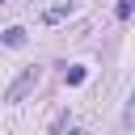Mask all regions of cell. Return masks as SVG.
I'll return each mask as SVG.
<instances>
[{"mask_svg":"<svg viewBox=\"0 0 135 135\" xmlns=\"http://www.w3.org/2000/svg\"><path fill=\"white\" fill-rule=\"evenodd\" d=\"M72 13H76V4H72V0H55V4H46V8H42V25H63Z\"/></svg>","mask_w":135,"mask_h":135,"instance_id":"obj_2","label":"cell"},{"mask_svg":"<svg viewBox=\"0 0 135 135\" xmlns=\"http://www.w3.org/2000/svg\"><path fill=\"white\" fill-rule=\"evenodd\" d=\"M114 13H118V21H127V17H131V0H118V4H114Z\"/></svg>","mask_w":135,"mask_h":135,"instance_id":"obj_5","label":"cell"},{"mask_svg":"<svg viewBox=\"0 0 135 135\" xmlns=\"http://www.w3.org/2000/svg\"><path fill=\"white\" fill-rule=\"evenodd\" d=\"M30 4H34V0H30Z\"/></svg>","mask_w":135,"mask_h":135,"instance_id":"obj_8","label":"cell"},{"mask_svg":"<svg viewBox=\"0 0 135 135\" xmlns=\"http://www.w3.org/2000/svg\"><path fill=\"white\" fill-rule=\"evenodd\" d=\"M38 76H42L38 68H21V72H17V80L4 89V101H25V97L34 93V84H38Z\"/></svg>","mask_w":135,"mask_h":135,"instance_id":"obj_1","label":"cell"},{"mask_svg":"<svg viewBox=\"0 0 135 135\" xmlns=\"http://www.w3.org/2000/svg\"><path fill=\"white\" fill-rule=\"evenodd\" d=\"M63 135H89V131H84V127H72V131H63Z\"/></svg>","mask_w":135,"mask_h":135,"instance_id":"obj_6","label":"cell"},{"mask_svg":"<svg viewBox=\"0 0 135 135\" xmlns=\"http://www.w3.org/2000/svg\"><path fill=\"white\" fill-rule=\"evenodd\" d=\"M0 4H4V0H0Z\"/></svg>","mask_w":135,"mask_h":135,"instance_id":"obj_7","label":"cell"},{"mask_svg":"<svg viewBox=\"0 0 135 135\" xmlns=\"http://www.w3.org/2000/svg\"><path fill=\"white\" fill-rule=\"evenodd\" d=\"M0 38H4V46H25V30H21V25H8Z\"/></svg>","mask_w":135,"mask_h":135,"instance_id":"obj_3","label":"cell"},{"mask_svg":"<svg viewBox=\"0 0 135 135\" xmlns=\"http://www.w3.org/2000/svg\"><path fill=\"white\" fill-rule=\"evenodd\" d=\"M84 76H89V72H84L80 63H72V68H63V80H68V84H84Z\"/></svg>","mask_w":135,"mask_h":135,"instance_id":"obj_4","label":"cell"}]
</instances>
